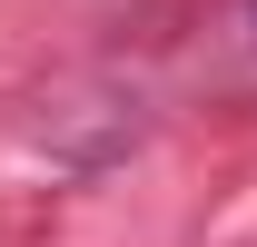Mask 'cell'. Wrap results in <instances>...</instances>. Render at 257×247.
I'll return each instance as SVG.
<instances>
[{
  "label": "cell",
  "mask_w": 257,
  "mask_h": 247,
  "mask_svg": "<svg viewBox=\"0 0 257 247\" xmlns=\"http://www.w3.org/2000/svg\"><path fill=\"white\" fill-rule=\"evenodd\" d=\"M247 50H257V0H247Z\"/></svg>",
  "instance_id": "cell-1"
}]
</instances>
